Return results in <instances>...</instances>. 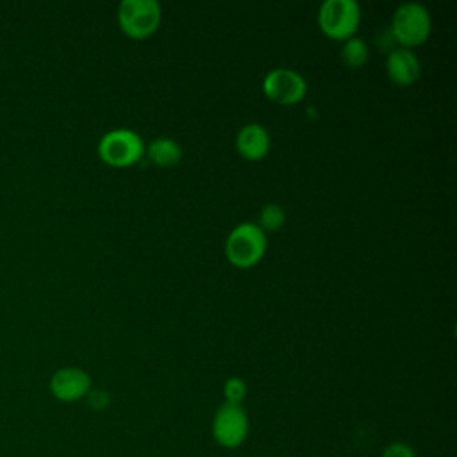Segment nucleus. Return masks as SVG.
Instances as JSON below:
<instances>
[{"label": "nucleus", "instance_id": "nucleus-1", "mask_svg": "<svg viewBox=\"0 0 457 457\" xmlns=\"http://www.w3.org/2000/svg\"><path fill=\"white\" fill-rule=\"evenodd\" d=\"M432 29V20L425 5L418 2H405L396 7L391 20V37L403 48L421 45Z\"/></svg>", "mask_w": 457, "mask_h": 457}, {"label": "nucleus", "instance_id": "nucleus-2", "mask_svg": "<svg viewBox=\"0 0 457 457\" xmlns=\"http://www.w3.org/2000/svg\"><path fill=\"white\" fill-rule=\"evenodd\" d=\"M266 252V234L253 221L236 225L225 241L227 259L239 268L253 266Z\"/></svg>", "mask_w": 457, "mask_h": 457}, {"label": "nucleus", "instance_id": "nucleus-3", "mask_svg": "<svg viewBox=\"0 0 457 457\" xmlns=\"http://www.w3.org/2000/svg\"><path fill=\"white\" fill-rule=\"evenodd\" d=\"M145 152L143 137L130 129H114L105 132L98 141V157L116 168L134 164Z\"/></svg>", "mask_w": 457, "mask_h": 457}, {"label": "nucleus", "instance_id": "nucleus-4", "mask_svg": "<svg viewBox=\"0 0 457 457\" xmlns=\"http://www.w3.org/2000/svg\"><path fill=\"white\" fill-rule=\"evenodd\" d=\"M162 18L157 0H123L118 7V23L130 37H146L154 34Z\"/></svg>", "mask_w": 457, "mask_h": 457}, {"label": "nucleus", "instance_id": "nucleus-5", "mask_svg": "<svg viewBox=\"0 0 457 457\" xmlns=\"http://www.w3.org/2000/svg\"><path fill=\"white\" fill-rule=\"evenodd\" d=\"M320 29L334 39H348L361 23V7L355 0H325L318 11Z\"/></svg>", "mask_w": 457, "mask_h": 457}, {"label": "nucleus", "instance_id": "nucleus-6", "mask_svg": "<svg viewBox=\"0 0 457 457\" xmlns=\"http://www.w3.org/2000/svg\"><path fill=\"white\" fill-rule=\"evenodd\" d=\"M248 430H250V421L243 405L223 402L214 412L212 437L220 446L227 450H234L241 446L248 437Z\"/></svg>", "mask_w": 457, "mask_h": 457}, {"label": "nucleus", "instance_id": "nucleus-7", "mask_svg": "<svg viewBox=\"0 0 457 457\" xmlns=\"http://www.w3.org/2000/svg\"><path fill=\"white\" fill-rule=\"evenodd\" d=\"M264 95L277 104H296L307 93L305 79L289 68H275L266 73L262 80Z\"/></svg>", "mask_w": 457, "mask_h": 457}, {"label": "nucleus", "instance_id": "nucleus-8", "mask_svg": "<svg viewBox=\"0 0 457 457\" xmlns=\"http://www.w3.org/2000/svg\"><path fill=\"white\" fill-rule=\"evenodd\" d=\"M50 395L64 403L79 402L91 391V377L77 366H62L55 370L48 380Z\"/></svg>", "mask_w": 457, "mask_h": 457}, {"label": "nucleus", "instance_id": "nucleus-9", "mask_svg": "<svg viewBox=\"0 0 457 457\" xmlns=\"http://www.w3.org/2000/svg\"><path fill=\"white\" fill-rule=\"evenodd\" d=\"M421 64L411 48H393L386 57V73L398 86H411L418 80Z\"/></svg>", "mask_w": 457, "mask_h": 457}, {"label": "nucleus", "instance_id": "nucleus-10", "mask_svg": "<svg viewBox=\"0 0 457 457\" xmlns=\"http://www.w3.org/2000/svg\"><path fill=\"white\" fill-rule=\"evenodd\" d=\"M270 145V134L261 123H246L236 136V148L248 161L262 159L268 154Z\"/></svg>", "mask_w": 457, "mask_h": 457}, {"label": "nucleus", "instance_id": "nucleus-11", "mask_svg": "<svg viewBox=\"0 0 457 457\" xmlns=\"http://www.w3.org/2000/svg\"><path fill=\"white\" fill-rule=\"evenodd\" d=\"M146 155L157 166H173L180 161L182 148L171 137H157L148 143Z\"/></svg>", "mask_w": 457, "mask_h": 457}, {"label": "nucleus", "instance_id": "nucleus-12", "mask_svg": "<svg viewBox=\"0 0 457 457\" xmlns=\"http://www.w3.org/2000/svg\"><path fill=\"white\" fill-rule=\"evenodd\" d=\"M368 45L362 37L352 36L348 39H345L343 46H341V61L350 66V68H359L368 61Z\"/></svg>", "mask_w": 457, "mask_h": 457}, {"label": "nucleus", "instance_id": "nucleus-13", "mask_svg": "<svg viewBox=\"0 0 457 457\" xmlns=\"http://www.w3.org/2000/svg\"><path fill=\"white\" fill-rule=\"evenodd\" d=\"M286 221V211L278 204H266L261 212H259V227L261 230L266 232H275L278 230Z\"/></svg>", "mask_w": 457, "mask_h": 457}, {"label": "nucleus", "instance_id": "nucleus-14", "mask_svg": "<svg viewBox=\"0 0 457 457\" xmlns=\"http://www.w3.org/2000/svg\"><path fill=\"white\" fill-rule=\"evenodd\" d=\"M223 396H225V402L228 403H239L245 400L246 396V384L243 378L239 377H230L225 380L223 384Z\"/></svg>", "mask_w": 457, "mask_h": 457}, {"label": "nucleus", "instance_id": "nucleus-15", "mask_svg": "<svg viewBox=\"0 0 457 457\" xmlns=\"http://www.w3.org/2000/svg\"><path fill=\"white\" fill-rule=\"evenodd\" d=\"M382 457H416V453L411 445L403 441H395L382 450Z\"/></svg>", "mask_w": 457, "mask_h": 457}, {"label": "nucleus", "instance_id": "nucleus-16", "mask_svg": "<svg viewBox=\"0 0 457 457\" xmlns=\"http://www.w3.org/2000/svg\"><path fill=\"white\" fill-rule=\"evenodd\" d=\"M86 400H87V403H89V407L93 411H104L109 405V402H111L109 395L105 391H102V389H91L87 393Z\"/></svg>", "mask_w": 457, "mask_h": 457}]
</instances>
